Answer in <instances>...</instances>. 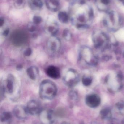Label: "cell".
Returning a JSON list of instances; mask_svg holds the SVG:
<instances>
[{"mask_svg": "<svg viewBox=\"0 0 124 124\" xmlns=\"http://www.w3.org/2000/svg\"><path fill=\"white\" fill-rule=\"evenodd\" d=\"M104 25L109 31L115 32L120 28L122 25L120 15L115 11H108L103 20Z\"/></svg>", "mask_w": 124, "mask_h": 124, "instance_id": "cell-1", "label": "cell"}, {"mask_svg": "<svg viewBox=\"0 0 124 124\" xmlns=\"http://www.w3.org/2000/svg\"><path fill=\"white\" fill-rule=\"evenodd\" d=\"M92 40L95 48L102 52L109 50L111 47L109 37L102 31H94L92 34Z\"/></svg>", "mask_w": 124, "mask_h": 124, "instance_id": "cell-2", "label": "cell"}, {"mask_svg": "<svg viewBox=\"0 0 124 124\" xmlns=\"http://www.w3.org/2000/svg\"><path fill=\"white\" fill-rule=\"evenodd\" d=\"M57 92V87L52 81L46 80L40 84L39 94L42 99L51 100L55 97Z\"/></svg>", "mask_w": 124, "mask_h": 124, "instance_id": "cell-3", "label": "cell"}, {"mask_svg": "<svg viewBox=\"0 0 124 124\" xmlns=\"http://www.w3.org/2000/svg\"><path fill=\"white\" fill-rule=\"evenodd\" d=\"M79 59L87 65L94 66L98 64V59L90 48L86 46L81 47L79 54Z\"/></svg>", "mask_w": 124, "mask_h": 124, "instance_id": "cell-4", "label": "cell"}, {"mask_svg": "<svg viewBox=\"0 0 124 124\" xmlns=\"http://www.w3.org/2000/svg\"><path fill=\"white\" fill-rule=\"evenodd\" d=\"M122 77L120 74L113 73L106 77V83L109 89L113 92L120 90L122 86Z\"/></svg>", "mask_w": 124, "mask_h": 124, "instance_id": "cell-5", "label": "cell"}, {"mask_svg": "<svg viewBox=\"0 0 124 124\" xmlns=\"http://www.w3.org/2000/svg\"><path fill=\"white\" fill-rule=\"evenodd\" d=\"M63 81L65 85L68 87H73L79 82V75L76 70L70 69L67 70L64 76Z\"/></svg>", "mask_w": 124, "mask_h": 124, "instance_id": "cell-6", "label": "cell"}, {"mask_svg": "<svg viewBox=\"0 0 124 124\" xmlns=\"http://www.w3.org/2000/svg\"><path fill=\"white\" fill-rule=\"evenodd\" d=\"M61 48V42L58 37L52 36L50 37L47 44V50L50 55H54L59 51Z\"/></svg>", "mask_w": 124, "mask_h": 124, "instance_id": "cell-7", "label": "cell"}, {"mask_svg": "<svg viewBox=\"0 0 124 124\" xmlns=\"http://www.w3.org/2000/svg\"><path fill=\"white\" fill-rule=\"evenodd\" d=\"M11 40L15 46H21L25 44L27 39L26 33L21 31H17L13 32L10 37Z\"/></svg>", "mask_w": 124, "mask_h": 124, "instance_id": "cell-8", "label": "cell"}, {"mask_svg": "<svg viewBox=\"0 0 124 124\" xmlns=\"http://www.w3.org/2000/svg\"><path fill=\"white\" fill-rule=\"evenodd\" d=\"M29 114L35 116L40 114L42 112L41 105L38 102L34 100L29 101L26 106Z\"/></svg>", "mask_w": 124, "mask_h": 124, "instance_id": "cell-9", "label": "cell"}, {"mask_svg": "<svg viewBox=\"0 0 124 124\" xmlns=\"http://www.w3.org/2000/svg\"><path fill=\"white\" fill-rule=\"evenodd\" d=\"M13 112L17 118L21 119H26L29 114L26 107L22 105L16 106L13 108Z\"/></svg>", "mask_w": 124, "mask_h": 124, "instance_id": "cell-10", "label": "cell"}, {"mask_svg": "<svg viewBox=\"0 0 124 124\" xmlns=\"http://www.w3.org/2000/svg\"><path fill=\"white\" fill-rule=\"evenodd\" d=\"M101 100L99 96L96 94H91L86 96V103L88 106L91 108L98 107L100 104Z\"/></svg>", "mask_w": 124, "mask_h": 124, "instance_id": "cell-11", "label": "cell"}, {"mask_svg": "<svg viewBox=\"0 0 124 124\" xmlns=\"http://www.w3.org/2000/svg\"><path fill=\"white\" fill-rule=\"evenodd\" d=\"M6 82V86L4 87L5 91L9 94H12L15 88V79L14 76L12 74H9Z\"/></svg>", "mask_w": 124, "mask_h": 124, "instance_id": "cell-12", "label": "cell"}, {"mask_svg": "<svg viewBox=\"0 0 124 124\" xmlns=\"http://www.w3.org/2000/svg\"><path fill=\"white\" fill-rule=\"evenodd\" d=\"M46 72L49 77L52 78L58 79L60 77V70L56 66H48L46 69Z\"/></svg>", "mask_w": 124, "mask_h": 124, "instance_id": "cell-13", "label": "cell"}, {"mask_svg": "<svg viewBox=\"0 0 124 124\" xmlns=\"http://www.w3.org/2000/svg\"><path fill=\"white\" fill-rule=\"evenodd\" d=\"M96 4L100 11L107 12L109 11L110 0H96Z\"/></svg>", "mask_w": 124, "mask_h": 124, "instance_id": "cell-14", "label": "cell"}, {"mask_svg": "<svg viewBox=\"0 0 124 124\" xmlns=\"http://www.w3.org/2000/svg\"><path fill=\"white\" fill-rule=\"evenodd\" d=\"M27 73L30 79L32 80H35L39 75V70L35 66H31L27 69Z\"/></svg>", "mask_w": 124, "mask_h": 124, "instance_id": "cell-15", "label": "cell"}, {"mask_svg": "<svg viewBox=\"0 0 124 124\" xmlns=\"http://www.w3.org/2000/svg\"><path fill=\"white\" fill-rule=\"evenodd\" d=\"M44 115L46 116V120L50 123H52L54 120V112L52 110H50L44 112Z\"/></svg>", "mask_w": 124, "mask_h": 124, "instance_id": "cell-16", "label": "cell"}, {"mask_svg": "<svg viewBox=\"0 0 124 124\" xmlns=\"http://www.w3.org/2000/svg\"><path fill=\"white\" fill-rule=\"evenodd\" d=\"M11 118V115L9 112H4L0 116V120L2 122H8Z\"/></svg>", "mask_w": 124, "mask_h": 124, "instance_id": "cell-17", "label": "cell"}, {"mask_svg": "<svg viewBox=\"0 0 124 124\" xmlns=\"http://www.w3.org/2000/svg\"><path fill=\"white\" fill-rule=\"evenodd\" d=\"M58 30V29L56 25H50L46 29L47 32L50 35H52V36H54L55 34L57 33Z\"/></svg>", "mask_w": 124, "mask_h": 124, "instance_id": "cell-18", "label": "cell"}, {"mask_svg": "<svg viewBox=\"0 0 124 124\" xmlns=\"http://www.w3.org/2000/svg\"><path fill=\"white\" fill-rule=\"evenodd\" d=\"M58 16L59 20L61 22L65 23L68 21V17L66 13L62 12H60L59 13Z\"/></svg>", "mask_w": 124, "mask_h": 124, "instance_id": "cell-19", "label": "cell"}, {"mask_svg": "<svg viewBox=\"0 0 124 124\" xmlns=\"http://www.w3.org/2000/svg\"><path fill=\"white\" fill-rule=\"evenodd\" d=\"M92 80V78L91 77L88 76H84L82 78V83L85 86H89L91 85Z\"/></svg>", "mask_w": 124, "mask_h": 124, "instance_id": "cell-20", "label": "cell"}, {"mask_svg": "<svg viewBox=\"0 0 124 124\" xmlns=\"http://www.w3.org/2000/svg\"><path fill=\"white\" fill-rule=\"evenodd\" d=\"M63 38L67 40H69L71 39V34L70 31L68 29H66L64 30L63 33Z\"/></svg>", "mask_w": 124, "mask_h": 124, "instance_id": "cell-21", "label": "cell"}, {"mask_svg": "<svg viewBox=\"0 0 124 124\" xmlns=\"http://www.w3.org/2000/svg\"><path fill=\"white\" fill-rule=\"evenodd\" d=\"M101 114L103 118H107L111 116V112L110 110L107 109H105L102 110Z\"/></svg>", "mask_w": 124, "mask_h": 124, "instance_id": "cell-22", "label": "cell"}, {"mask_svg": "<svg viewBox=\"0 0 124 124\" xmlns=\"http://www.w3.org/2000/svg\"><path fill=\"white\" fill-rule=\"evenodd\" d=\"M70 98L72 100H76L77 99V94L76 92L74 91H71L69 94Z\"/></svg>", "mask_w": 124, "mask_h": 124, "instance_id": "cell-23", "label": "cell"}, {"mask_svg": "<svg viewBox=\"0 0 124 124\" xmlns=\"http://www.w3.org/2000/svg\"><path fill=\"white\" fill-rule=\"evenodd\" d=\"M33 22L35 24H39L42 21V18L39 16H35L34 17Z\"/></svg>", "mask_w": 124, "mask_h": 124, "instance_id": "cell-24", "label": "cell"}, {"mask_svg": "<svg viewBox=\"0 0 124 124\" xmlns=\"http://www.w3.org/2000/svg\"><path fill=\"white\" fill-rule=\"evenodd\" d=\"M32 51L31 48H28L24 52V55L25 56L29 57L31 55Z\"/></svg>", "mask_w": 124, "mask_h": 124, "instance_id": "cell-25", "label": "cell"}, {"mask_svg": "<svg viewBox=\"0 0 124 124\" xmlns=\"http://www.w3.org/2000/svg\"><path fill=\"white\" fill-rule=\"evenodd\" d=\"M33 4L35 6L40 7V8L42 7V2H41L40 0H34Z\"/></svg>", "mask_w": 124, "mask_h": 124, "instance_id": "cell-26", "label": "cell"}, {"mask_svg": "<svg viewBox=\"0 0 124 124\" xmlns=\"http://www.w3.org/2000/svg\"><path fill=\"white\" fill-rule=\"evenodd\" d=\"M35 27L33 25H30L28 27L29 31L31 32H34L35 30Z\"/></svg>", "mask_w": 124, "mask_h": 124, "instance_id": "cell-27", "label": "cell"}, {"mask_svg": "<svg viewBox=\"0 0 124 124\" xmlns=\"http://www.w3.org/2000/svg\"><path fill=\"white\" fill-rule=\"evenodd\" d=\"M9 32V29H7L4 31L3 33V35L4 36H7Z\"/></svg>", "mask_w": 124, "mask_h": 124, "instance_id": "cell-28", "label": "cell"}, {"mask_svg": "<svg viewBox=\"0 0 124 124\" xmlns=\"http://www.w3.org/2000/svg\"><path fill=\"white\" fill-rule=\"evenodd\" d=\"M4 20L2 18H1L0 19V25L2 27L3 25L4 24Z\"/></svg>", "mask_w": 124, "mask_h": 124, "instance_id": "cell-29", "label": "cell"}, {"mask_svg": "<svg viewBox=\"0 0 124 124\" xmlns=\"http://www.w3.org/2000/svg\"><path fill=\"white\" fill-rule=\"evenodd\" d=\"M17 2L19 4H21L23 2V0H17Z\"/></svg>", "mask_w": 124, "mask_h": 124, "instance_id": "cell-30", "label": "cell"}, {"mask_svg": "<svg viewBox=\"0 0 124 124\" xmlns=\"http://www.w3.org/2000/svg\"><path fill=\"white\" fill-rule=\"evenodd\" d=\"M61 124H70V123H68L67 122H63Z\"/></svg>", "mask_w": 124, "mask_h": 124, "instance_id": "cell-31", "label": "cell"}, {"mask_svg": "<svg viewBox=\"0 0 124 124\" xmlns=\"http://www.w3.org/2000/svg\"><path fill=\"white\" fill-rule=\"evenodd\" d=\"M122 1L123 2V3H124V0H123Z\"/></svg>", "mask_w": 124, "mask_h": 124, "instance_id": "cell-32", "label": "cell"}]
</instances>
